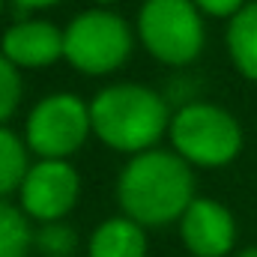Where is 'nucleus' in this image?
<instances>
[{"label": "nucleus", "instance_id": "a211bd4d", "mask_svg": "<svg viewBox=\"0 0 257 257\" xmlns=\"http://www.w3.org/2000/svg\"><path fill=\"white\" fill-rule=\"evenodd\" d=\"M239 257H257V248H245V251H242Z\"/></svg>", "mask_w": 257, "mask_h": 257}, {"label": "nucleus", "instance_id": "dca6fc26", "mask_svg": "<svg viewBox=\"0 0 257 257\" xmlns=\"http://www.w3.org/2000/svg\"><path fill=\"white\" fill-rule=\"evenodd\" d=\"M194 3H197L200 12L215 15V18H233L245 6V0H194Z\"/></svg>", "mask_w": 257, "mask_h": 257}, {"label": "nucleus", "instance_id": "ddd939ff", "mask_svg": "<svg viewBox=\"0 0 257 257\" xmlns=\"http://www.w3.org/2000/svg\"><path fill=\"white\" fill-rule=\"evenodd\" d=\"M33 242L27 212L0 200V257H27Z\"/></svg>", "mask_w": 257, "mask_h": 257}, {"label": "nucleus", "instance_id": "f257e3e1", "mask_svg": "<svg viewBox=\"0 0 257 257\" xmlns=\"http://www.w3.org/2000/svg\"><path fill=\"white\" fill-rule=\"evenodd\" d=\"M117 197L123 212L141 227L171 224L183 218V212L194 200L192 168L180 153H165V150L138 153L120 174Z\"/></svg>", "mask_w": 257, "mask_h": 257}, {"label": "nucleus", "instance_id": "0eeeda50", "mask_svg": "<svg viewBox=\"0 0 257 257\" xmlns=\"http://www.w3.org/2000/svg\"><path fill=\"white\" fill-rule=\"evenodd\" d=\"M81 192L78 171L63 159H42L21 183V209L36 221H60Z\"/></svg>", "mask_w": 257, "mask_h": 257}, {"label": "nucleus", "instance_id": "f8f14e48", "mask_svg": "<svg viewBox=\"0 0 257 257\" xmlns=\"http://www.w3.org/2000/svg\"><path fill=\"white\" fill-rule=\"evenodd\" d=\"M27 171H30L27 147L21 144V138L15 132L0 126V197L15 192V189H21Z\"/></svg>", "mask_w": 257, "mask_h": 257}, {"label": "nucleus", "instance_id": "9d476101", "mask_svg": "<svg viewBox=\"0 0 257 257\" xmlns=\"http://www.w3.org/2000/svg\"><path fill=\"white\" fill-rule=\"evenodd\" d=\"M90 257H147V236L128 215L102 221L90 236Z\"/></svg>", "mask_w": 257, "mask_h": 257}, {"label": "nucleus", "instance_id": "7ed1b4c3", "mask_svg": "<svg viewBox=\"0 0 257 257\" xmlns=\"http://www.w3.org/2000/svg\"><path fill=\"white\" fill-rule=\"evenodd\" d=\"M171 144L174 150L200 168H221L236 159L242 147V128L239 123L218 105L192 102L171 117Z\"/></svg>", "mask_w": 257, "mask_h": 257}, {"label": "nucleus", "instance_id": "423d86ee", "mask_svg": "<svg viewBox=\"0 0 257 257\" xmlns=\"http://www.w3.org/2000/svg\"><path fill=\"white\" fill-rule=\"evenodd\" d=\"M90 128V105H84L72 93H54L30 111L27 147L42 159H66L81 150Z\"/></svg>", "mask_w": 257, "mask_h": 257}, {"label": "nucleus", "instance_id": "6ab92c4d", "mask_svg": "<svg viewBox=\"0 0 257 257\" xmlns=\"http://www.w3.org/2000/svg\"><path fill=\"white\" fill-rule=\"evenodd\" d=\"M99 3H114V0H99Z\"/></svg>", "mask_w": 257, "mask_h": 257}, {"label": "nucleus", "instance_id": "4468645a", "mask_svg": "<svg viewBox=\"0 0 257 257\" xmlns=\"http://www.w3.org/2000/svg\"><path fill=\"white\" fill-rule=\"evenodd\" d=\"M18 102H21V75H18L15 63L0 51V126H3V120H9L15 114Z\"/></svg>", "mask_w": 257, "mask_h": 257}, {"label": "nucleus", "instance_id": "39448f33", "mask_svg": "<svg viewBox=\"0 0 257 257\" xmlns=\"http://www.w3.org/2000/svg\"><path fill=\"white\" fill-rule=\"evenodd\" d=\"M147 51L168 66H186L203 48V21L194 0H147L138 15Z\"/></svg>", "mask_w": 257, "mask_h": 257}, {"label": "nucleus", "instance_id": "f03ea898", "mask_svg": "<svg viewBox=\"0 0 257 257\" xmlns=\"http://www.w3.org/2000/svg\"><path fill=\"white\" fill-rule=\"evenodd\" d=\"M90 120L93 132L120 153H147L171 128L165 99L141 84L105 87L90 102Z\"/></svg>", "mask_w": 257, "mask_h": 257}, {"label": "nucleus", "instance_id": "2eb2a0df", "mask_svg": "<svg viewBox=\"0 0 257 257\" xmlns=\"http://www.w3.org/2000/svg\"><path fill=\"white\" fill-rule=\"evenodd\" d=\"M36 245L42 248V254L48 257H66L75 248V233H72V227H66L60 221H48L36 233Z\"/></svg>", "mask_w": 257, "mask_h": 257}, {"label": "nucleus", "instance_id": "1a4fd4ad", "mask_svg": "<svg viewBox=\"0 0 257 257\" xmlns=\"http://www.w3.org/2000/svg\"><path fill=\"white\" fill-rule=\"evenodd\" d=\"M0 51L15 66L42 69L63 57V30L48 21H18L3 33Z\"/></svg>", "mask_w": 257, "mask_h": 257}, {"label": "nucleus", "instance_id": "9b49d317", "mask_svg": "<svg viewBox=\"0 0 257 257\" xmlns=\"http://www.w3.org/2000/svg\"><path fill=\"white\" fill-rule=\"evenodd\" d=\"M227 48H230V60L233 66L257 81V0L242 6L227 27Z\"/></svg>", "mask_w": 257, "mask_h": 257}, {"label": "nucleus", "instance_id": "aec40b11", "mask_svg": "<svg viewBox=\"0 0 257 257\" xmlns=\"http://www.w3.org/2000/svg\"><path fill=\"white\" fill-rule=\"evenodd\" d=\"M0 12H3V0H0Z\"/></svg>", "mask_w": 257, "mask_h": 257}, {"label": "nucleus", "instance_id": "20e7f679", "mask_svg": "<svg viewBox=\"0 0 257 257\" xmlns=\"http://www.w3.org/2000/svg\"><path fill=\"white\" fill-rule=\"evenodd\" d=\"M128 54L132 33L117 12H81L63 30V57L84 75H108L126 63Z\"/></svg>", "mask_w": 257, "mask_h": 257}, {"label": "nucleus", "instance_id": "f3484780", "mask_svg": "<svg viewBox=\"0 0 257 257\" xmlns=\"http://www.w3.org/2000/svg\"><path fill=\"white\" fill-rule=\"evenodd\" d=\"M54 3H60V0H15V6H21V9H45Z\"/></svg>", "mask_w": 257, "mask_h": 257}, {"label": "nucleus", "instance_id": "6e6552de", "mask_svg": "<svg viewBox=\"0 0 257 257\" xmlns=\"http://www.w3.org/2000/svg\"><path fill=\"white\" fill-rule=\"evenodd\" d=\"M183 242L194 257H224L236 242L233 215L209 197H194L180 218Z\"/></svg>", "mask_w": 257, "mask_h": 257}]
</instances>
